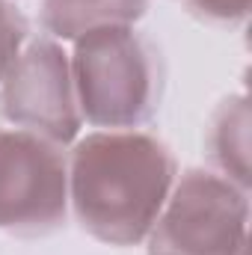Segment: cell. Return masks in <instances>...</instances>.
Segmentation results:
<instances>
[{
  "label": "cell",
  "instance_id": "9c48e42d",
  "mask_svg": "<svg viewBox=\"0 0 252 255\" xmlns=\"http://www.w3.org/2000/svg\"><path fill=\"white\" fill-rule=\"evenodd\" d=\"M187 3L202 15H211L220 21H235L250 12V0H187Z\"/></svg>",
  "mask_w": 252,
  "mask_h": 255
},
{
  "label": "cell",
  "instance_id": "52a82bcc",
  "mask_svg": "<svg viewBox=\"0 0 252 255\" xmlns=\"http://www.w3.org/2000/svg\"><path fill=\"white\" fill-rule=\"evenodd\" d=\"M247 101H226V107L220 110L214 130H211V148H214V157L217 163L232 172V163H235V178L241 184H247Z\"/></svg>",
  "mask_w": 252,
  "mask_h": 255
},
{
  "label": "cell",
  "instance_id": "277c9868",
  "mask_svg": "<svg viewBox=\"0 0 252 255\" xmlns=\"http://www.w3.org/2000/svg\"><path fill=\"white\" fill-rule=\"evenodd\" d=\"M68 166L57 142L0 128V229L45 235L65 220Z\"/></svg>",
  "mask_w": 252,
  "mask_h": 255
},
{
  "label": "cell",
  "instance_id": "7a4b0ae2",
  "mask_svg": "<svg viewBox=\"0 0 252 255\" xmlns=\"http://www.w3.org/2000/svg\"><path fill=\"white\" fill-rule=\"evenodd\" d=\"M71 80L80 119L98 128H136L157 107V60L133 27H101L80 36Z\"/></svg>",
  "mask_w": 252,
  "mask_h": 255
},
{
  "label": "cell",
  "instance_id": "ba28073f",
  "mask_svg": "<svg viewBox=\"0 0 252 255\" xmlns=\"http://www.w3.org/2000/svg\"><path fill=\"white\" fill-rule=\"evenodd\" d=\"M24 18L12 9L9 0H0V77L6 74L9 63L15 60V54L24 45Z\"/></svg>",
  "mask_w": 252,
  "mask_h": 255
},
{
  "label": "cell",
  "instance_id": "6da1fadb",
  "mask_svg": "<svg viewBox=\"0 0 252 255\" xmlns=\"http://www.w3.org/2000/svg\"><path fill=\"white\" fill-rule=\"evenodd\" d=\"M175 163L163 142L136 130H98L77 142L68 199L83 229L110 244H139L172 190Z\"/></svg>",
  "mask_w": 252,
  "mask_h": 255
},
{
  "label": "cell",
  "instance_id": "5b68a950",
  "mask_svg": "<svg viewBox=\"0 0 252 255\" xmlns=\"http://www.w3.org/2000/svg\"><path fill=\"white\" fill-rule=\"evenodd\" d=\"M0 113L21 130L65 145L80 130V107L74 95L71 63L51 39L21 45L0 77Z\"/></svg>",
  "mask_w": 252,
  "mask_h": 255
},
{
  "label": "cell",
  "instance_id": "3957f363",
  "mask_svg": "<svg viewBox=\"0 0 252 255\" xmlns=\"http://www.w3.org/2000/svg\"><path fill=\"white\" fill-rule=\"evenodd\" d=\"M250 202L232 178L193 169L169 190L148 238V255H244Z\"/></svg>",
  "mask_w": 252,
  "mask_h": 255
},
{
  "label": "cell",
  "instance_id": "8992f818",
  "mask_svg": "<svg viewBox=\"0 0 252 255\" xmlns=\"http://www.w3.org/2000/svg\"><path fill=\"white\" fill-rule=\"evenodd\" d=\"M148 0H45L42 24L57 39H80L101 27H130L142 18Z\"/></svg>",
  "mask_w": 252,
  "mask_h": 255
}]
</instances>
